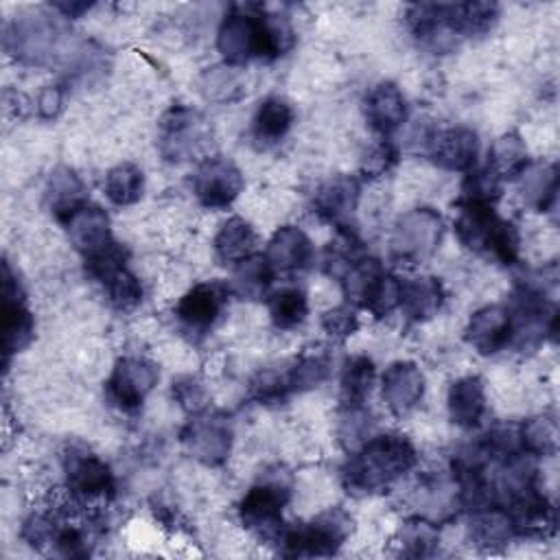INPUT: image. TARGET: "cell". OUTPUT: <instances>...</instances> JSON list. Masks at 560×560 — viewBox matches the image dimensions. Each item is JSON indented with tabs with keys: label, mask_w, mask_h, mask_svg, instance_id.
<instances>
[{
	"label": "cell",
	"mask_w": 560,
	"mask_h": 560,
	"mask_svg": "<svg viewBox=\"0 0 560 560\" xmlns=\"http://www.w3.org/2000/svg\"><path fill=\"white\" fill-rule=\"evenodd\" d=\"M295 46V31L287 15L269 13L262 4H241L228 13L217 31L223 63L241 68L252 59L273 61Z\"/></svg>",
	"instance_id": "6da1fadb"
},
{
	"label": "cell",
	"mask_w": 560,
	"mask_h": 560,
	"mask_svg": "<svg viewBox=\"0 0 560 560\" xmlns=\"http://www.w3.org/2000/svg\"><path fill=\"white\" fill-rule=\"evenodd\" d=\"M418 462V451L402 433H378L365 440L341 466L348 494L365 497L385 490L407 475Z\"/></svg>",
	"instance_id": "7a4b0ae2"
},
{
	"label": "cell",
	"mask_w": 560,
	"mask_h": 560,
	"mask_svg": "<svg viewBox=\"0 0 560 560\" xmlns=\"http://www.w3.org/2000/svg\"><path fill=\"white\" fill-rule=\"evenodd\" d=\"M291 472L276 464L260 472L258 481L238 501V521L262 542H278L287 529L282 508L291 499Z\"/></svg>",
	"instance_id": "3957f363"
},
{
	"label": "cell",
	"mask_w": 560,
	"mask_h": 560,
	"mask_svg": "<svg viewBox=\"0 0 560 560\" xmlns=\"http://www.w3.org/2000/svg\"><path fill=\"white\" fill-rule=\"evenodd\" d=\"M455 236L466 249L488 256L499 265L510 267L518 260V230L512 221L501 219L492 206H457Z\"/></svg>",
	"instance_id": "277c9868"
},
{
	"label": "cell",
	"mask_w": 560,
	"mask_h": 560,
	"mask_svg": "<svg viewBox=\"0 0 560 560\" xmlns=\"http://www.w3.org/2000/svg\"><path fill=\"white\" fill-rule=\"evenodd\" d=\"M348 304L372 313L376 319L387 317L400 306V282L387 273L378 258L361 256L339 278Z\"/></svg>",
	"instance_id": "5b68a950"
},
{
	"label": "cell",
	"mask_w": 560,
	"mask_h": 560,
	"mask_svg": "<svg viewBox=\"0 0 560 560\" xmlns=\"http://www.w3.org/2000/svg\"><path fill=\"white\" fill-rule=\"evenodd\" d=\"M352 532V516L339 505L328 508L308 523L287 525L282 538L278 540V551L289 558L335 556Z\"/></svg>",
	"instance_id": "8992f818"
},
{
	"label": "cell",
	"mask_w": 560,
	"mask_h": 560,
	"mask_svg": "<svg viewBox=\"0 0 560 560\" xmlns=\"http://www.w3.org/2000/svg\"><path fill=\"white\" fill-rule=\"evenodd\" d=\"M66 33L57 20L42 11L15 15L4 26V50L22 63L48 66L63 52Z\"/></svg>",
	"instance_id": "52a82bcc"
},
{
	"label": "cell",
	"mask_w": 560,
	"mask_h": 560,
	"mask_svg": "<svg viewBox=\"0 0 560 560\" xmlns=\"http://www.w3.org/2000/svg\"><path fill=\"white\" fill-rule=\"evenodd\" d=\"M444 234V221L433 208H416L405 212L392 230L389 254L396 265L416 267L431 258Z\"/></svg>",
	"instance_id": "ba28073f"
},
{
	"label": "cell",
	"mask_w": 560,
	"mask_h": 560,
	"mask_svg": "<svg viewBox=\"0 0 560 560\" xmlns=\"http://www.w3.org/2000/svg\"><path fill=\"white\" fill-rule=\"evenodd\" d=\"M85 271L94 278L116 311H133L142 302V284L127 267V252L116 241L103 252L85 258Z\"/></svg>",
	"instance_id": "9c48e42d"
},
{
	"label": "cell",
	"mask_w": 560,
	"mask_h": 560,
	"mask_svg": "<svg viewBox=\"0 0 560 560\" xmlns=\"http://www.w3.org/2000/svg\"><path fill=\"white\" fill-rule=\"evenodd\" d=\"M210 138L208 120L201 112L173 105L166 109L158 125V149L168 162H186L197 155Z\"/></svg>",
	"instance_id": "30bf717a"
},
{
	"label": "cell",
	"mask_w": 560,
	"mask_h": 560,
	"mask_svg": "<svg viewBox=\"0 0 560 560\" xmlns=\"http://www.w3.org/2000/svg\"><path fill=\"white\" fill-rule=\"evenodd\" d=\"M63 472L68 492L83 505L88 501H109L116 494L112 468L83 446H70L63 453Z\"/></svg>",
	"instance_id": "8fae6325"
},
{
	"label": "cell",
	"mask_w": 560,
	"mask_h": 560,
	"mask_svg": "<svg viewBox=\"0 0 560 560\" xmlns=\"http://www.w3.org/2000/svg\"><path fill=\"white\" fill-rule=\"evenodd\" d=\"M230 284L219 282V280H208L190 287L175 304V319L179 328L190 337V339H201L206 337L217 319L221 317L228 295H230Z\"/></svg>",
	"instance_id": "7c38bea8"
},
{
	"label": "cell",
	"mask_w": 560,
	"mask_h": 560,
	"mask_svg": "<svg viewBox=\"0 0 560 560\" xmlns=\"http://www.w3.org/2000/svg\"><path fill=\"white\" fill-rule=\"evenodd\" d=\"M179 438L190 457L206 466H221L230 457L234 431L228 416L219 411H201L192 416Z\"/></svg>",
	"instance_id": "4fadbf2b"
},
{
	"label": "cell",
	"mask_w": 560,
	"mask_h": 560,
	"mask_svg": "<svg viewBox=\"0 0 560 560\" xmlns=\"http://www.w3.org/2000/svg\"><path fill=\"white\" fill-rule=\"evenodd\" d=\"M158 365L144 357H120L105 383L107 398L125 413H133L142 407L144 398L158 385Z\"/></svg>",
	"instance_id": "5bb4252c"
},
{
	"label": "cell",
	"mask_w": 560,
	"mask_h": 560,
	"mask_svg": "<svg viewBox=\"0 0 560 560\" xmlns=\"http://www.w3.org/2000/svg\"><path fill=\"white\" fill-rule=\"evenodd\" d=\"M192 192L208 210H223L236 201L245 179L241 168L223 155L203 158L192 173Z\"/></svg>",
	"instance_id": "9a60e30c"
},
{
	"label": "cell",
	"mask_w": 560,
	"mask_h": 560,
	"mask_svg": "<svg viewBox=\"0 0 560 560\" xmlns=\"http://www.w3.org/2000/svg\"><path fill=\"white\" fill-rule=\"evenodd\" d=\"M35 339V319L24 302L20 280L13 276L11 265L2 262V354L4 363L11 354L22 352Z\"/></svg>",
	"instance_id": "2e32d148"
},
{
	"label": "cell",
	"mask_w": 560,
	"mask_h": 560,
	"mask_svg": "<svg viewBox=\"0 0 560 560\" xmlns=\"http://www.w3.org/2000/svg\"><path fill=\"white\" fill-rule=\"evenodd\" d=\"M512 527L514 536L523 538H549L556 532V510L549 503V499L542 494L538 483L516 492L503 503Z\"/></svg>",
	"instance_id": "e0dca14e"
},
{
	"label": "cell",
	"mask_w": 560,
	"mask_h": 560,
	"mask_svg": "<svg viewBox=\"0 0 560 560\" xmlns=\"http://www.w3.org/2000/svg\"><path fill=\"white\" fill-rule=\"evenodd\" d=\"M381 394L394 416H407L424 396V374L413 361H394L381 378Z\"/></svg>",
	"instance_id": "ac0fdd59"
},
{
	"label": "cell",
	"mask_w": 560,
	"mask_h": 560,
	"mask_svg": "<svg viewBox=\"0 0 560 560\" xmlns=\"http://www.w3.org/2000/svg\"><path fill=\"white\" fill-rule=\"evenodd\" d=\"M361 197V184L354 175H332L313 195V212L332 223L335 228H343L350 223Z\"/></svg>",
	"instance_id": "d6986e66"
},
{
	"label": "cell",
	"mask_w": 560,
	"mask_h": 560,
	"mask_svg": "<svg viewBox=\"0 0 560 560\" xmlns=\"http://www.w3.org/2000/svg\"><path fill=\"white\" fill-rule=\"evenodd\" d=\"M427 155L444 171H470L479 155V138L468 127L438 129L427 147Z\"/></svg>",
	"instance_id": "ffe728a7"
},
{
	"label": "cell",
	"mask_w": 560,
	"mask_h": 560,
	"mask_svg": "<svg viewBox=\"0 0 560 560\" xmlns=\"http://www.w3.org/2000/svg\"><path fill=\"white\" fill-rule=\"evenodd\" d=\"M512 324L505 306L488 304L475 311L464 328L466 343L477 350L481 357L497 354L505 346H510Z\"/></svg>",
	"instance_id": "44dd1931"
},
{
	"label": "cell",
	"mask_w": 560,
	"mask_h": 560,
	"mask_svg": "<svg viewBox=\"0 0 560 560\" xmlns=\"http://www.w3.org/2000/svg\"><path fill=\"white\" fill-rule=\"evenodd\" d=\"M46 206L50 214L66 225L72 214H77L88 203V190L83 179L77 175L74 168L59 164L50 171L44 188Z\"/></svg>",
	"instance_id": "7402d4cb"
},
{
	"label": "cell",
	"mask_w": 560,
	"mask_h": 560,
	"mask_svg": "<svg viewBox=\"0 0 560 560\" xmlns=\"http://www.w3.org/2000/svg\"><path fill=\"white\" fill-rule=\"evenodd\" d=\"M265 256L276 273L304 271L313 262V243L298 225H282L271 234Z\"/></svg>",
	"instance_id": "603a6c76"
},
{
	"label": "cell",
	"mask_w": 560,
	"mask_h": 560,
	"mask_svg": "<svg viewBox=\"0 0 560 560\" xmlns=\"http://www.w3.org/2000/svg\"><path fill=\"white\" fill-rule=\"evenodd\" d=\"M66 232L74 249L83 256V260L114 243L107 212L92 203H85L77 214L70 217V221L66 223Z\"/></svg>",
	"instance_id": "cb8c5ba5"
},
{
	"label": "cell",
	"mask_w": 560,
	"mask_h": 560,
	"mask_svg": "<svg viewBox=\"0 0 560 560\" xmlns=\"http://www.w3.org/2000/svg\"><path fill=\"white\" fill-rule=\"evenodd\" d=\"M407 26L411 35L427 48L446 52L457 44V37L448 31L444 22V4L442 2H416L409 4L405 13Z\"/></svg>",
	"instance_id": "d4e9b609"
},
{
	"label": "cell",
	"mask_w": 560,
	"mask_h": 560,
	"mask_svg": "<svg viewBox=\"0 0 560 560\" xmlns=\"http://www.w3.org/2000/svg\"><path fill=\"white\" fill-rule=\"evenodd\" d=\"M365 118L374 131L389 136L407 118V101L392 81L376 83L365 96Z\"/></svg>",
	"instance_id": "484cf974"
},
{
	"label": "cell",
	"mask_w": 560,
	"mask_h": 560,
	"mask_svg": "<svg viewBox=\"0 0 560 560\" xmlns=\"http://www.w3.org/2000/svg\"><path fill=\"white\" fill-rule=\"evenodd\" d=\"M448 418L462 429H472L481 422L486 411V387L477 374L462 376L451 383L446 394Z\"/></svg>",
	"instance_id": "4316f807"
},
{
	"label": "cell",
	"mask_w": 560,
	"mask_h": 560,
	"mask_svg": "<svg viewBox=\"0 0 560 560\" xmlns=\"http://www.w3.org/2000/svg\"><path fill=\"white\" fill-rule=\"evenodd\" d=\"M444 287L433 276H418L400 282V308L409 322L422 324L435 317L444 304Z\"/></svg>",
	"instance_id": "83f0119b"
},
{
	"label": "cell",
	"mask_w": 560,
	"mask_h": 560,
	"mask_svg": "<svg viewBox=\"0 0 560 560\" xmlns=\"http://www.w3.org/2000/svg\"><path fill=\"white\" fill-rule=\"evenodd\" d=\"M468 536L475 547L483 551H497L514 538L512 521L503 505L492 503L477 510H470Z\"/></svg>",
	"instance_id": "f1b7e54d"
},
{
	"label": "cell",
	"mask_w": 560,
	"mask_h": 560,
	"mask_svg": "<svg viewBox=\"0 0 560 560\" xmlns=\"http://www.w3.org/2000/svg\"><path fill=\"white\" fill-rule=\"evenodd\" d=\"M497 20H499V7L494 2L444 4V22L457 39L481 37L494 28Z\"/></svg>",
	"instance_id": "f546056e"
},
{
	"label": "cell",
	"mask_w": 560,
	"mask_h": 560,
	"mask_svg": "<svg viewBox=\"0 0 560 560\" xmlns=\"http://www.w3.org/2000/svg\"><path fill=\"white\" fill-rule=\"evenodd\" d=\"M291 125L293 107L280 96H267L252 118V138L260 149H269L289 133Z\"/></svg>",
	"instance_id": "4dcf8cb0"
},
{
	"label": "cell",
	"mask_w": 560,
	"mask_h": 560,
	"mask_svg": "<svg viewBox=\"0 0 560 560\" xmlns=\"http://www.w3.org/2000/svg\"><path fill=\"white\" fill-rule=\"evenodd\" d=\"M392 545L396 547L398 556L431 558L440 545V527L429 516H409L398 525Z\"/></svg>",
	"instance_id": "1f68e13d"
},
{
	"label": "cell",
	"mask_w": 560,
	"mask_h": 560,
	"mask_svg": "<svg viewBox=\"0 0 560 560\" xmlns=\"http://www.w3.org/2000/svg\"><path fill=\"white\" fill-rule=\"evenodd\" d=\"M273 276H276V271L271 269L267 256L252 254L234 265L230 291L241 300L260 302L262 298H267Z\"/></svg>",
	"instance_id": "d6a6232c"
},
{
	"label": "cell",
	"mask_w": 560,
	"mask_h": 560,
	"mask_svg": "<svg viewBox=\"0 0 560 560\" xmlns=\"http://www.w3.org/2000/svg\"><path fill=\"white\" fill-rule=\"evenodd\" d=\"M529 151L521 133L505 131L501 133L488 153V168L501 179H518L529 168Z\"/></svg>",
	"instance_id": "836d02e7"
},
{
	"label": "cell",
	"mask_w": 560,
	"mask_h": 560,
	"mask_svg": "<svg viewBox=\"0 0 560 560\" xmlns=\"http://www.w3.org/2000/svg\"><path fill=\"white\" fill-rule=\"evenodd\" d=\"M214 254L217 258L228 265V262H238L247 256L254 254L256 247V232L249 221L243 217H230L228 221L221 223L219 232L214 234Z\"/></svg>",
	"instance_id": "e575fe53"
},
{
	"label": "cell",
	"mask_w": 560,
	"mask_h": 560,
	"mask_svg": "<svg viewBox=\"0 0 560 560\" xmlns=\"http://www.w3.org/2000/svg\"><path fill=\"white\" fill-rule=\"evenodd\" d=\"M523 201L536 212H549L558 199V166L556 164H529L518 177Z\"/></svg>",
	"instance_id": "d590c367"
},
{
	"label": "cell",
	"mask_w": 560,
	"mask_h": 560,
	"mask_svg": "<svg viewBox=\"0 0 560 560\" xmlns=\"http://www.w3.org/2000/svg\"><path fill=\"white\" fill-rule=\"evenodd\" d=\"M332 372V357L324 348H308L287 370L291 394H302L319 387Z\"/></svg>",
	"instance_id": "8d00e7d4"
},
{
	"label": "cell",
	"mask_w": 560,
	"mask_h": 560,
	"mask_svg": "<svg viewBox=\"0 0 560 560\" xmlns=\"http://www.w3.org/2000/svg\"><path fill=\"white\" fill-rule=\"evenodd\" d=\"M199 92L206 101L230 105L245 96V79L238 68L219 63L212 68H206L199 77Z\"/></svg>",
	"instance_id": "74e56055"
},
{
	"label": "cell",
	"mask_w": 560,
	"mask_h": 560,
	"mask_svg": "<svg viewBox=\"0 0 560 560\" xmlns=\"http://www.w3.org/2000/svg\"><path fill=\"white\" fill-rule=\"evenodd\" d=\"M376 376L374 361L365 354L348 357L341 370V405H365Z\"/></svg>",
	"instance_id": "f35d334b"
},
{
	"label": "cell",
	"mask_w": 560,
	"mask_h": 560,
	"mask_svg": "<svg viewBox=\"0 0 560 560\" xmlns=\"http://www.w3.org/2000/svg\"><path fill=\"white\" fill-rule=\"evenodd\" d=\"M523 451L532 457H551L558 451V420L551 413H538L518 424Z\"/></svg>",
	"instance_id": "ab89813d"
},
{
	"label": "cell",
	"mask_w": 560,
	"mask_h": 560,
	"mask_svg": "<svg viewBox=\"0 0 560 560\" xmlns=\"http://www.w3.org/2000/svg\"><path fill=\"white\" fill-rule=\"evenodd\" d=\"M269 317L278 330H293L298 328L308 315V300L306 293L298 287H287L269 295Z\"/></svg>",
	"instance_id": "60d3db41"
},
{
	"label": "cell",
	"mask_w": 560,
	"mask_h": 560,
	"mask_svg": "<svg viewBox=\"0 0 560 560\" xmlns=\"http://www.w3.org/2000/svg\"><path fill=\"white\" fill-rule=\"evenodd\" d=\"M503 182L488 168H470L466 171L462 184H459V197L455 206L468 203V206H492L503 195Z\"/></svg>",
	"instance_id": "b9f144b4"
},
{
	"label": "cell",
	"mask_w": 560,
	"mask_h": 560,
	"mask_svg": "<svg viewBox=\"0 0 560 560\" xmlns=\"http://www.w3.org/2000/svg\"><path fill=\"white\" fill-rule=\"evenodd\" d=\"M142 190H144V175L131 162L116 164L105 175V195L114 206L136 203L142 197Z\"/></svg>",
	"instance_id": "7bdbcfd3"
},
{
	"label": "cell",
	"mask_w": 560,
	"mask_h": 560,
	"mask_svg": "<svg viewBox=\"0 0 560 560\" xmlns=\"http://www.w3.org/2000/svg\"><path fill=\"white\" fill-rule=\"evenodd\" d=\"M107 68H109V63L101 48H96L94 44H81L68 63L66 81L79 83V85H90V83L101 81Z\"/></svg>",
	"instance_id": "ee69618b"
},
{
	"label": "cell",
	"mask_w": 560,
	"mask_h": 560,
	"mask_svg": "<svg viewBox=\"0 0 560 560\" xmlns=\"http://www.w3.org/2000/svg\"><path fill=\"white\" fill-rule=\"evenodd\" d=\"M370 424V411L365 405H339L337 435L348 451H354L368 440Z\"/></svg>",
	"instance_id": "f6af8a7d"
},
{
	"label": "cell",
	"mask_w": 560,
	"mask_h": 560,
	"mask_svg": "<svg viewBox=\"0 0 560 560\" xmlns=\"http://www.w3.org/2000/svg\"><path fill=\"white\" fill-rule=\"evenodd\" d=\"M249 396L258 405H282L291 396V387L287 381V372L278 370H260L249 383Z\"/></svg>",
	"instance_id": "bcb514c9"
},
{
	"label": "cell",
	"mask_w": 560,
	"mask_h": 560,
	"mask_svg": "<svg viewBox=\"0 0 560 560\" xmlns=\"http://www.w3.org/2000/svg\"><path fill=\"white\" fill-rule=\"evenodd\" d=\"M398 162V149L389 142V140H381L374 147H370V151H365V155L361 158V177L365 179H378L383 175H387Z\"/></svg>",
	"instance_id": "7dc6e473"
},
{
	"label": "cell",
	"mask_w": 560,
	"mask_h": 560,
	"mask_svg": "<svg viewBox=\"0 0 560 560\" xmlns=\"http://www.w3.org/2000/svg\"><path fill=\"white\" fill-rule=\"evenodd\" d=\"M322 328L324 332H328L332 339H348L359 330V315H357V306L352 304H339L328 308L322 315Z\"/></svg>",
	"instance_id": "c3c4849f"
},
{
	"label": "cell",
	"mask_w": 560,
	"mask_h": 560,
	"mask_svg": "<svg viewBox=\"0 0 560 560\" xmlns=\"http://www.w3.org/2000/svg\"><path fill=\"white\" fill-rule=\"evenodd\" d=\"M171 394L175 398V402L188 411V413H201L203 407H206V389H203V383L192 376V374H186V376H179L173 381L171 385Z\"/></svg>",
	"instance_id": "681fc988"
},
{
	"label": "cell",
	"mask_w": 560,
	"mask_h": 560,
	"mask_svg": "<svg viewBox=\"0 0 560 560\" xmlns=\"http://www.w3.org/2000/svg\"><path fill=\"white\" fill-rule=\"evenodd\" d=\"M63 109V90L61 85H44L37 96V112L42 118L52 120Z\"/></svg>",
	"instance_id": "f907efd6"
},
{
	"label": "cell",
	"mask_w": 560,
	"mask_h": 560,
	"mask_svg": "<svg viewBox=\"0 0 560 560\" xmlns=\"http://www.w3.org/2000/svg\"><path fill=\"white\" fill-rule=\"evenodd\" d=\"M94 7V2H70V0H59V2H50V9L57 11L61 18L74 20L81 18L85 11H90Z\"/></svg>",
	"instance_id": "816d5d0a"
},
{
	"label": "cell",
	"mask_w": 560,
	"mask_h": 560,
	"mask_svg": "<svg viewBox=\"0 0 560 560\" xmlns=\"http://www.w3.org/2000/svg\"><path fill=\"white\" fill-rule=\"evenodd\" d=\"M2 101H4V112L7 116L11 114V109H15V116H24L26 112V105H24V96L20 92H13V90H4L2 94Z\"/></svg>",
	"instance_id": "f5cc1de1"
}]
</instances>
